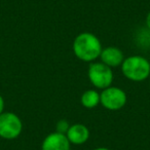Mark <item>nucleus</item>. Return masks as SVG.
Returning <instances> with one entry per match:
<instances>
[{
	"label": "nucleus",
	"instance_id": "f257e3e1",
	"mask_svg": "<svg viewBox=\"0 0 150 150\" xmlns=\"http://www.w3.org/2000/svg\"><path fill=\"white\" fill-rule=\"evenodd\" d=\"M72 50L76 58L80 61L93 63L100 58L103 48L100 39L95 34L83 32L75 37Z\"/></svg>",
	"mask_w": 150,
	"mask_h": 150
},
{
	"label": "nucleus",
	"instance_id": "f03ea898",
	"mask_svg": "<svg viewBox=\"0 0 150 150\" xmlns=\"http://www.w3.org/2000/svg\"><path fill=\"white\" fill-rule=\"evenodd\" d=\"M120 67L122 74L132 81H144L150 76V62L142 56L127 57Z\"/></svg>",
	"mask_w": 150,
	"mask_h": 150
},
{
	"label": "nucleus",
	"instance_id": "7ed1b4c3",
	"mask_svg": "<svg viewBox=\"0 0 150 150\" xmlns=\"http://www.w3.org/2000/svg\"><path fill=\"white\" fill-rule=\"evenodd\" d=\"M88 76L93 86L102 91L111 86L113 82L112 69L102 62L92 63L88 67Z\"/></svg>",
	"mask_w": 150,
	"mask_h": 150
},
{
	"label": "nucleus",
	"instance_id": "20e7f679",
	"mask_svg": "<svg viewBox=\"0 0 150 150\" xmlns=\"http://www.w3.org/2000/svg\"><path fill=\"white\" fill-rule=\"evenodd\" d=\"M127 97L123 90L117 86H109L101 92L100 103L105 109L110 111L120 110L127 104Z\"/></svg>",
	"mask_w": 150,
	"mask_h": 150
},
{
	"label": "nucleus",
	"instance_id": "39448f33",
	"mask_svg": "<svg viewBox=\"0 0 150 150\" xmlns=\"http://www.w3.org/2000/svg\"><path fill=\"white\" fill-rule=\"evenodd\" d=\"M23 131L21 118L13 112H3L0 114V137L6 140L18 138Z\"/></svg>",
	"mask_w": 150,
	"mask_h": 150
},
{
	"label": "nucleus",
	"instance_id": "423d86ee",
	"mask_svg": "<svg viewBox=\"0 0 150 150\" xmlns=\"http://www.w3.org/2000/svg\"><path fill=\"white\" fill-rule=\"evenodd\" d=\"M71 143L64 134L54 132L47 135L41 144V150H70Z\"/></svg>",
	"mask_w": 150,
	"mask_h": 150
},
{
	"label": "nucleus",
	"instance_id": "0eeeda50",
	"mask_svg": "<svg viewBox=\"0 0 150 150\" xmlns=\"http://www.w3.org/2000/svg\"><path fill=\"white\" fill-rule=\"evenodd\" d=\"M101 62L104 63L110 68H114V67L121 66L123 60H125V56L121 50L115 46H108L102 50V52L100 54Z\"/></svg>",
	"mask_w": 150,
	"mask_h": 150
},
{
	"label": "nucleus",
	"instance_id": "6e6552de",
	"mask_svg": "<svg viewBox=\"0 0 150 150\" xmlns=\"http://www.w3.org/2000/svg\"><path fill=\"white\" fill-rule=\"evenodd\" d=\"M69 142L74 145H82L90 138V129L82 123H75L70 125L66 134Z\"/></svg>",
	"mask_w": 150,
	"mask_h": 150
},
{
	"label": "nucleus",
	"instance_id": "1a4fd4ad",
	"mask_svg": "<svg viewBox=\"0 0 150 150\" xmlns=\"http://www.w3.org/2000/svg\"><path fill=\"white\" fill-rule=\"evenodd\" d=\"M80 102L83 107L93 109L100 104V93L95 90H88L81 95Z\"/></svg>",
	"mask_w": 150,
	"mask_h": 150
},
{
	"label": "nucleus",
	"instance_id": "9d476101",
	"mask_svg": "<svg viewBox=\"0 0 150 150\" xmlns=\"http://www.w3.org/2000/svg\"><path fill=\"white\" fill-rule=\"evenodd\" d=\"M137 42L141 47H150V30L143 29L137 35Z\"/></svg>",
	"mask_w": 150,
	"mask_h": 150
},
{
	"label": "nucleus",
	"instance_id": "9b49d317",
	"mask_svg": "<svg viewBox=\"0 0 150 150\" xmlns=\"http://www.w3.org/2000/svg\"><path fill=\"white\" fill-rule=\"evenodd\" d=\"M69 127H70V125H69L68 121H67L66 119H61V120H59L56 125V132L66 135Z\"/></svg>",
	"mask_w": 150,
	"mask_h": 150
},
{
	"label": "nucleus",
	"instance_id": "f8f14e48",
	"mask_svg": "<svg viewBox=\"0 0 150 150\" xmlns=\"http://www.w3.org/2000/svg\"><path fill=\"white\" fill-rule=\"evenodd\" d=\"M4 110V100H3V97L0 95V114L3 113Z\"/></svg>",
	"mask_w": 150,
	"mask_h": 150
},
{
	"label": "nucleus",
	"instance_id": "ddd939ff",
	"mask_svg": "<svg viewBox=\"0 0 150 150\" xmlns=\"http://www.w3.org/2000/svg\"><path fill=\"white\" fill-rule=\"evenodd\" d=\"M145 24H146V28H148V29L150 30V11L147 13V17H146Z\"/></svg>",
	"mask_w": 150,
	"mask_h": 150
},
{
	"label": "nucleus",
	"instance_id": "4468645a",
	"mask_svg": "<svg viewBox=\"0 0 150 150\" xmlns=\"http://www.w3.org/2000/svg\"><path fill=\"white\" fill-rule=\"evenodd\" d=\"M94 150H110V149H108V148H106V147H98Z\"/></svg>",
	"mask_w": 150,
	"mask_h": 150
}]
</instances>
